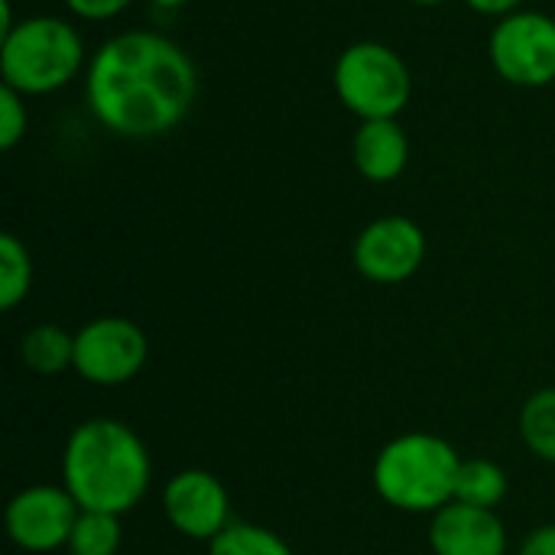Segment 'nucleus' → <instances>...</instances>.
I'll return each mask as SVG.
<instances>
[{"instance_id": "nucleus-14", "label": "nucleus", "mask_w": 555, "mask_h": 555, "mask_svg": "<svg viewBox=\"0 0 555 555\" xmlns=\"http://www.w3.org/2000/svg\"><path fill=\"white\" fill-rule=\"evenodd\" d=\"M504 498H507V475L501 465H494L488 459L462 462V472L455 481V501L472 504V507H485V511H498V504Z\"/></svg>"}, {"instance_id": "nucleus-19", "label": "nucleus", "mask_w": 555, "mask_h": 555, "mask_svg": "<svg viewBox=\"0 0 555 555\" xmlns=\"http://www.w3.org/2000/svg\"><path fill=\"white\" fill-rule=\"evenodd\" d=\"M29 130V107H26V94L0 85V146L13 150Z\"/></svg>"}, {"instance_id": "nucleus-3", "label": "nucleus", "mask_w": 555, "mask_h": 555, "mask_svg": "<svg viewBox=\"0 0 555 555\" xmlns=\"http://www.w3.org/2000/svg\"><path fill=\"white\" fill-rule=\"evenodd\" d=\"M462 455L433 433H406L390 439L374 459V491L403 514H436L455 501Z\"/></svg>"}, {"instance_id": "nucleus-23", "label": "nucleus", "mask_w": 555, "mask_h": 555, "mask_svg": "<svg viewBox=\"0 0 555 555\" xmlns=\"http://www.w3.org/2000/svg\"><path fill=\"white\" fill-rule=\"evenodd\" d=\"M153 7H163V10H176V7H185L189 0H150Z\"/></svg>"}, {"instance_id": "nucleus-9", "label": "nucleus", "mask_w": 555, "mask_h": 555, "mask_svg": "<svg viewBox=\"0 0 555 555\" xmlns=\"http://www.w3.org/2000/svg\"><path fill=\"white\" fill-rule=\"evenodd\" d=\"M81 507L65 488L33 485L10 498L7 504V537L23 553H52L65 550L78 524Z\"/></svg>"}, {"instance_id": "nucleus-15", "label": "nucleus", "mask_w": 555, "mask_h": 555, "mask_svg": "<svg viewBox=\"0 0 555 555\" xmlns=\"http://www.w3.org/2000/svg\"><path fill=\"white\" fill-rule=\"evenodd\" d=\"M520 439L537 459L555 465V387L537 390L520 406Z\"/></svg>"}, {"instance_id": "nucleus-7", "label": "nucleus", "mask_w": 555, "mask_h": 555, "mask_svg": "<svg viewBox=\"0 0 555 555\" xmlns=\"http://www.w3.org/2000/svg\"><path fill=\"white\" fill-rule=\"evenodd\" d=\"M150 358L143 328L124 315H101L75 332V374L94 387L130 384Z\"/></svg>"}, {"instance_id": "nucleus-20", "label": "nucleus", "mask_w": 555, "mask_h": 555, "mask_svg": "<svg viewBox=\"0 0 555 555\" xmlns=\"http://www.w3.org/2000/svg\"><path fill=\"white\" fill-rule=\"evenodd\" d=\"M68 7L72 16L85 20V23H104V20H114L120 16L133 0H62Z\"/></svg>"}, {"instance_id": "nucleus-21", "label": "nucleus", "mask_w": 555, "mask_h": 555, "mask_svg": "<svg viewBox=\"0 0 555 555\" xmlns=\"http://www.w3.org/2000/svg\"><path fill=\"white\" fill-rule=\"evenodd\" d=\"M517 555H555V524H543L530 530Z\"/></svg>"}, {"instance_id": "nucleus-8", "label": "nucleus", "mask_w": 555, "mask_h": 555, "mask_svg": "<svg viewBox=\"0 0 555 555\" xmlns=\"http://www.w3.org/2000/svg\"><path fill=\"white\" fill-rule=\"evenodd\" d=\"M354 270L380 286H397L416 276L426 260V234L406 215H384L371 221L354 247H351Z\"/></svg>"}, {"instance_id": "nucleus-13", "label": "nucleus", "mask_w": 555, "mask_h": 555, "mask_svg": "<svg viewBox=\"0 0 555 555\" xmlns=\"http://www.w3.org/2000/svg\"><path fill=\"white\" fill-rule=\"evenodd\" d=\"M20 361L39 377H59L75 367V335L52 322L33 325L20 338Z\"/></svg>"}, {"instance_id": "nucleus-18", "label": "nucleus", "mask_w": 555, "mask_h": 555, "mask_svg": "<svg viewBox=\"0 0 555 555\" xmlns=\"http://www.w3.org/2000/svg\"><path fill=\"white\" fill-rule=\"evenodd\" d=\"M120 540H124L120 517L98 514V511H81L65 550H68V555H117Z\"/></svg>"}, {"instance_id": "nucleus-1", "label": "nucleus", "mask_w": 555, "mask_h": 555, "mask_svg": "<svg viewBox=\"0 0 555 555\" xmlns=\"http://www.w3.org/2000/svg\"><path fill=\"white\" fill-rule=\"evenodd\" d=\"M198 94L192 55L153 29L111 36L85 68V101L94 120L127 140H153L176 130Z\"/></svg>"}, {"instance_id": "nucleus-12", "label": "nucleus", "mask_w": 555, "mask_h": 555, "mask_svg": "<svg viewBox=\"0 0 555 555\" xmlns=\"http://www.w3.org/2000/svg\"><path fill=\"white\" fill-rule=\"evenodd\" d=\"M351 159L367 182H393L410 163V137L400 120H361L351 140Z\"/></svg>"}, {"instance_id": "nucleus-5", "label": "nucleus", "mask_w": 555, "mask_h": 555, "mask_svg": "<svg viewBox=\"0 0 555 555\" xmlns=\"http://www.w3.org/2000/svg\"><path fill=\"white\" fill-rule=\"evenodd\" d=\"M332 85L358 120H397L413 98L406 59L377 39L351 42L335 62Z\"/></svg>"}, {"instance_id": "nucleus-17", "label": "nucleus", "mask_w": 555, "mask_h": 555, "mask_svg": "<svg viewBox=\"0 0 555 555\" xmlns=\"http://www.w3.org/2000/svg\"><path fill=\"white\" fill-rule=\"evenodd\" d=\"M208 555H293V550L280 533L260 524L234 520L224 533H218L208 543Z\"/></svg>"}, {"instance_id": "nucleus-24", "label": "nucleus", "mask_w": 555, "mask_h": 555, "mask_svg": "<svg viewBox=\"0 0 555 555\" xmlns=\"http://www.w3.org/2000/svg\"><path fill=\"white\" fill-rule=\"evenodd\" d=\"M410 3H416V7H439V3H449V0H410Z\"/></svg>"}, {"instance_id": "nucleus-10", "label": "nucleus", "mask_w": 555, "mask_h": 555, "mask_svg": "<svg viewBox=\"0 0 555 555\" xmlns=\"http://www.w3.org/2000/svg\"><path fill=\"white\" fill-rule=\"evenodd\" d=\"M163 511L176 533L195 543H211L231 520V498L218 475L205 468H185L163 488Z\"/></svg>"}, {"instance_id": "nucleus-2", "label": "nucleus", "mask_w": 555, "mask_h": 555, "mask_svg": "<svg viewBox=\"0 0 555 555\" xmlns=\"http://www.w3.org/2000/svg\"><path fill=\"white\" fill-rule=\"evenodd\" d=\"M150 478V452L127 423L94 416L72 429L62 452V488L81 511L124 517L146 498Z\"/></svg>"}, {"instance_id": "nucleus-6", "label": "nucleus", "mask_w": 555, "mask_h": 555, "mask_svg": "<svg viewBox=\"0 0 555 555\" xmlns=\"http://www.w3.org/2000/svg\"><path fill=\"white\" fill-rule=\"evenodd\" d=\"M494 72L517 88H546L555 81V20L540 10L501 16L488 39Z\"/></svg>"}, {"instance_id": "nucleus-11", "label": "nucleus", "mask_w": 555, "mask_h": 555, "mask_svg": "<svg viewBox=\"0 0 555 555\" xmlns=\"http://www.w3.org/2000/svg\"><path fill=\"white\" fill-rule=\"evenodd\" d=\"M429 550L433 555H507V530L498 511L452 501L433 514Z\"/></svg>"}, {"instance_id": "nucleus-4", "label": "nucleus", "mask_w": 555, "mask_h": 555, "mask_svg": "<svg viewBox=\"0 0 555 555\" xmlns=\"http://www.w3.org/2000/svg\"><path fill=\"white\" fill-rule=\"evenodd\" d=\"M85 39L75 23L62 16H23L10 36L0 39L3 85L36 98L72 85L85 65Z\"/></svg>"}, {"instance_id": "nucleus-22", "label": "nucleus", "mask_w": 555, "mask_h": 555, "mask_svg": "<svg viewBox=\"0 0 555 555\" xmlns=\"http://www.w3.org/2000/svg\"><path fill=\"white\" fill-rule=\"evenodd\" d=\"M475 13H485V16H507L514 10H524L527 0H465Z\"/></svg>"}, {"instance_id": "nucleus-16", "label": "nucleus", "mask_w": 555, "mask_h": 555, "mask_svg": "<svg viewBox=\"0 0 555 555\" xmlns=\"http://www.w3.org/2000/svg\"><path fill=\"white\" fill-rule=\"evenodd\" d=\"M33 289V257L16 234H0V309L13 312Z\"/></svg>"}]
</instances>
